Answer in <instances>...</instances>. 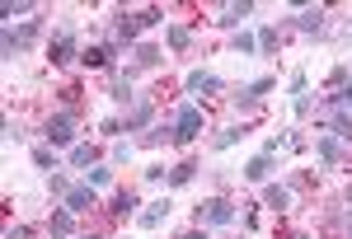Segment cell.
Here are the masks:
<instances>
[{"label": "cell", "instance_id": "cb8c5ba5", "mask_svg": "<svg viewBox=\"0 0 352 239\" xmlns=\"http://www.w3.org/2000/svg\"><path fill=\"white\" fill-rule=\"evenodd\" d=\"M113 99H118V104H136L132 80H113Z\"/></svg>", "mask_w": 352, "mask_h": 239}, {"label": "cell", "instance_id": "9a60e30c", "mask_svg": "<svg viewBox=\"0 0 352 239\" xmlns=\"http://www.w3.org/2000/svg\"><path fill=\"white\" fill-rule=\"evenodd\" d=\"M268 174H272V155H254L244 164V179H254V183H268Z\"/></svg>", "mask_w": 352, "mask_h": 239}, {"label": "cell", "instance_id": "8d00e7d4", "mask_svg": "<svg viewBox=\"0 0 352 239\" xmlns=\"http://www.w3.org/2000/svg\"><path fill=\"white\" fill-rule=\"evenodd\" d=\"M348 239H352V230H348Z\"/></svg>", "mask_w": 352, "mask_h": 239}, {"label": "cell", "instance_id": "83f0119b", "mask_svg": "<svg viewBox=\"0 0 352 239\" xmlns=\"http://www.w3.org/2000/svg\"><path fill=\"white\" fill-rule=\"evenodd\" d=\"M28 10H33V0H19V5H14V0H10V5H5V10H0V14H5V19H24Z\"/></svg>", "mask_w": 352, "mask_h": 239}, {"label": "cell", "instance_id": "5b68a950", "mask_svg": "<svg viewBox=\"0 0 352 239\" xmlns=\"http://www.w3.org/2000/svg\"><path fill=\"white\" fill-rule=\"evenodd\" d=\"M33 38H38V24L5 28V61H14L19 52H28V47H33Z\"/></svg>", "mask_w": 352, "mask_h": 239}, {"label": "cell", "instance_id": "ac0fdd59", "mask_svg": "<svg viewBox=\"0 0 352 239\" xmlns=\"http://www.w3.org/2000/svg\"><path fill=\"white\" fill-rule=\"evenodd\" d=\"M164 38H169V47H174V52H184V47L192 43V33L184 24H169V33H164Z\"/></svg>", "mask_w": 352, "mask_h": 239}, {"label": "cell", "instance_id": "4fadbf2b", "mask_svg": "<svg viewBox=\"0 0 352 239\" xmlns=\"http://www.w3.org/2000/svg\"><path fill=\"white\" fill-rule=\"evenodd\" d=\"M263 207H272V212H287V207H292V187L268 183V187H263Z\"/></svg>", "mask_w": 352, "mask_h": 239}, {"label": "cell", "instance_id": "44dd1931", "mask_svg": "<svg viewBox=\"0 0 352 239\" xmlns=\"http://www.w3.org/2000/svg\"><path fill=\"white\" fill-rule=\"evenodd\" d=\"M164 216H169V202H155V207H146V212H141V225L151 230V225H160Z\"/></svg>", "mask_w": 352, "mask_h": 239}, {"label": "cell", "instance_id": "e0dca14e", "mask_svg": "<svg viewBox=\"0 0 352 239\" xmlns=\"http://www.w3.org/2000/svg\"><path fill=\"white\" fill-rule=\"evenodd\" d=\"M52 235H76V212H66V207H61V212H52Z\"/></svg>", "mask_w": 352, "mask_h": 239}, {"label": "cell", "instance_id": "4dcf8cb0", "mask_svg": "<svg viewBox=\"0 0 352 239\" xmlns=\"http://www.w3.org/2000/svg\"><path fill=\"white\" fill-rule=\"evenodd\" d=\"M160 19H164L160 10H136V24H141V28H151V24H160Z\"/></svg>", "mask_w": 352, "mask_h": 239}, {"label": "cell", "instance_id": "d6a6232c", "mask_svg": "<svg viewBox=\"0 0 352 239\" xmlns=\"http://www.w3.org/2000/svg\"><path fill=\"white\" fill-rule=\"evenodd\" d=\"M258 47H277V28H263L258 33Z\"/></svg>", "mask_w": 352, "mask_h": 239}, {"label": "cell", "instance_id": "9c48e42d", "mask_svg": "<svg viewBox=\"0 0 352 239\" xmlns=\"http://www.w3.org/2000/svg\"><path fill=\"white\" fill-rule=\"evenodd\" d=\"M315 150H320V159H324V164H338V159L343 155H352L348 150V141H338V136H320V141H315Z\"/></svg>", "mask_w": 352, "mask_h": 239}, {"label": "cell", "instance_id": "2e32d148", "mask_svg": "<svg viewBox=\"0 0 352 239\" xmlns=\"http://www.w3.org/2000/svg\"><path fill=\"white\" fill-rule=\"evenodd\" d=\"M151 113H155V104H151V99H136V104H132V117H127V132H141V127L151 122Z\"/></svg>", "mask_w": 352, "mask_h": 239}, {"label": "cell", "instance_id": "7402d4cb", "mask_svg": "<svg viewBox=\"0 0 352 239\" xmlns=\"http://www.w3.org/2000/svg\"><path fill=\"white\" fill-rule=\"evenodd\" d=\"M240 136H244V127H226V132H217V136H212V146H217V150H230V146H235Z\"/></svg>", "mask_w": 352, "mask_h": 239}, {"label": "cell", "instance_id": "d6986e66", "mask_svg": "<svg viewBox=\"0 0 352 239\" xmlns=\"http://www.w3.org/2000/svg\"><path fill=\"white\" fill-rule=\"evenodd\" d=\"M235 52H240V56H254V52H258V38H254L249 28H240V33H235Z\"/></svg>", "mask_w": 352, "mask_h": 239}, {"label": "cell", "instance_id": "3957f363", "mask_svg": "<svg viewBox=\"0 0 352 239\" xmlns=\"http://www.w3.org/2000/svg\"><path fill=\"white\" fill-rule=\"evenodd\" d=\"M235 220V202H226V197H212V202H197V225L207 230V225H230Z\"/></svg>", "mask_w": 352, "mask_h": 239}, {"label": "cell", "instance_id": "277c9868", "mask_svg": "<svg viewBox=\"0 0 352 239\" xmlns=\"http://www.w3.org/2000/svg\"><path fill=\"white\" fill-rule=\"evenodd\" d=\"M47 61H52V66H66V61H76V24H71V19L56 28L52 47H47Z\"/></svg>", "mask_w": 352, "mask_h": 239}, {"label": "cell", "instance_id": "7c38bea8", "mask_svg": "<svg viewBox=\"0 0 352 239\" xmlns=\"http://www.w3.org/2000/svg\"><path fill=\"white\" fill-rule=\"evenodd\" d=\"M80 61H85V66H94V71H99V66H109V61H113V43H94V47H85Z\"/></svg>", "mask_w": 352, "mask_h": 239}, {"label": "cell", "instance_id": "6da1fadb", "mask_svg": "<svg viewBox=\"0 0 352 239\" xmlns=\"http://www.w3.org/2000/svg\"><path fill=\"white\" fill-rule=\"evenodd\" d=\"M47 146L52 150H61V146H76V136H80V117L66 108V113H56V117H47Z\"/></svg>", "mask_w": 352, "mask_h": 239}, {"label": "cell", "instance_id": "8992f818", "mask_svg": "<svg viewBox=\"0 0 352 239\" xmlns=\"http://www.w3.org/2000/svg\"><path fill=\"white\" fill-rule=\"evenodd\" d=\"M174 127H179V141H192V136L207 127V117H202V108H192V104H184L179 113H174Z\"/></svg>", "mask_w": 352, "mask_h": 239}, {"label": "cell", "instance_id": "e575fe53", "mask_svg": "<svg viewBox=\"0 0 352 239\" xmlns=\"http://www.w3.org/2000/svg\"><path fill=\"white\" fill-rule=\"evenodd\" d=\"M184 239H207V235H202V230H188V235H184Z\"/></svg>", "mask_w": 352, "mask_h": 239}, {"label": "cell", "instance_id": "52a82bcc", "mask_svg": "<svg viewBox=\"0 0 352 239\" xmlns=\"http://www.w3.org/2000/svg\"><path fill=\"white\" fill-rule=\"evenodd\" d=\"M217 89H221V80L212 76V71H192V76H188V94H192V99H212Z\"/></svg>", "mask_w": 352, "mask_h": 239}, {"label": "cell", "instance_id": "1f68e13d", "mask_svg": "<svg viewBox=\"0 0 352 239\" xmlns=\"http://www.w3.org/2000/svg\"><path fill=\"white\" fill-rule=\"evenodd\" d=\"M132 159V146L127 141H113V164H127Z\"/></svg>", "mask_w": 352, "mask_h": 239}, {"label": "cell", "instance_id": "836d02e7", "mask_svg": "<svg viewBox=\"0 0 352 239\" xmlns=\"http://www.w3.org/2000/svg\"><path fill=\"white\" fill-rule=\"evenodd\" d=\"M5 239H28V225H10V230H5Z\"/></svg>", "mask_w": 352, "mask_h": 239}, {"label": "cell", "instance_id": "ba28073f", "mask_svg": "<svg viewBox=\"0 0 352 239\" xmlns=\"http://www.w3.org/2000/svg\"><path fill=\"white\" fill-rule=\"evenodd\" d=\"M249 14H254V5H249V0H240V5H221V10H217V24L221 28H240Z\"/></svg>", "mask_w": 352, "mask_h": 239}, {"label": "cell", "instance_id": "30bf717a", "mask_svg": "<svg viewBox=\"0 0 352 239\" xmlns=\"http://www.w3.org/2000/svg\"><path fill=\"white\" fill-rule=\"evenodd\" d=\"M136 33H141L136 14H118V19H113V47H118V43H132Z\"/></svg>", "mask_w": 352, "mask_h": 239}, {"label": "cell", "instance_id": "8fae6325", "mask_svg": "<svg viewBox=\"0 0 352 239\" xmlns=\"http://www.w3.org/2000/svg\"><path fill=\"white\" fill-rule=\"evenodd\" d=\"M89 207H94V187H71V192H66V212L85 216Z\"/></svg>", "mask_w": 352, "mask_h": 239}, {"label": "cell", "instance_id": "f1b7e54d", "mask_svg": "<svg viewBox=\"0 0 352 239\" xmlns=\"http://www.w3.org/2000/svg\"><path fill=\"white\" fill-rule=\"evenodd\" d=\"M329 104H338V108H352V80L343 84V89H333V94H329Z\"/></svg>", "mask_w": 352, "mask_h": 239}, {"label": "cell", "instance_id": "f546056e", "mask_svg": "<svg viewBox=\"0 0 352 239\" xmlns=\"http://www.w3.org/2000/svg\"><path fill=\"white\" fill-rule=\"evenodd\" d=\"M33 164H38L43 174H52V150H47V146H38V150H33Z\"/></svg>", "mask_w": 352, "mask_h": 239}, {"label": "cell", "instance_id": "5bb4252c", "mask_svg": "<svg viewBox=\"0 0 352 239\" xmlns=\"http://www.w3.org/2000/svg\"><path fill=\"white\" fill-rule=\"evenodd\" d=\"M296 28L300 33H320V28H324V10H320V5H305L300 19H296Z\"/></svg>", "mask_w": 352, "mask_h": 239}, {"label": "cell", "instance_id": "7a4b0ae2", "mask_svg": "<svg viewBox=\"0 0 352 239\" xmlns=\"http://www.w3.org/2000/svg\"><path fill=\"white\" fill-rule=\"evenodd\" d=\"M320 127H324L329 136H338V141L352 146V108H338V104L324 99V108H320Z\"/></svg>", "mask_w": 352, "mask_h": 239}, {"label": "cell", "instance_id": "ffe728a7", "mask_svg": "<svg viewBox=\"0 0 352 239\" xmlns=\"http://www.w3.org/2000/svg\"><path fill=\"white\" fill-rule=\"evenodd\" d=\"M71 164L89 174V169H94V146H76V150H71Z\"/></svg>", "mask_w": 352, "mask_h": 239}, {"label": "cell", "instance_id": "484cf974", "mask_svg": "<svg viewBox=\"0 0 352 239\" xmlns=\"http://www.w3.org/2000/svg\"><path fill=\"white\" fill-rule=\"evenodd\" d=\"M109 207H113V216H127V212H136V197H132V192H118Z\"/></svg>", "mask_w": 352, "mask_h": 239}, {"label": "cell", "instance_id": "d4e9b609", "mask_svg": "<svg viewBox=\"0 0 352 239\" xmlns=\"http://www.w3.org/2000/svg\"><path fill=\"white\" fill-rule=\"evenodd\" d=\"M136 66H160V47L141 43V47H136Z\"/></svg>", "mask_w": 352, "mask_h": 239}, {"label": "cell", "instance_id": "4316f807", "mask_svg": "<svg viewBox=\"0 0 352 239\" xmlns=\"http://www.w3.org/2000/svg\"><path fill=\"white\" fill-rule=\"evenodd\" d=\"M192 174H197L192 164H179V169H169V183H174V187H184V183H192Z\"/></svg>", "mask_w": 352, "mask_h": 239}, {"label": "cell", "instance_id": "d590c367", "mask_svg": "<svg viewBox=\"0 0 352 239\" xmlns=\"http://www.w3.org/2000/svg\"><path fill=\"white\" fill-rule=\"evenodd\" d=\"M348 202H352V187H348Z\"/></svg>", "mask_w": 352, "mask_h": 239}, {"label": "cell", "instance_id": "603a6c76", "mask_svg": "<svg viewBox=\"0 0 352 239\" xmlns=\"http://www.w3.org/2000/svg\"><path fill=\"white\" fill-rule=\"evenodd\" d=\"M113 183V164H94L89 169V187H109Z\"/></svg>", "mask_w": 352, "mask_h": 239}, {"label": "cell", "instance_id": "74e56055", "mask_svg": "<svg viewBox=\"0 0 352 239\" xmlns=\"http://www.w3.org/2000/svg\"><path fill=\"white\" fill-rule=\"evenodd\" d=\"M89 239H94V235H89Z\"/></svg>", "mask_w": 352, "mask_h": 239}]
</instances>
